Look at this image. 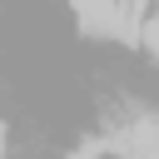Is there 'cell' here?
Instances as JSON below:
<instances>
[{"mask_svg":"<svg viewBox=\"0 0 159 159\" xmlns=\"http://www.w3.org/2000/svg\"><path fill=\"white\" fill-rule=\"evenodd\" d=\"M144 50L159 60V15H149V20H144Z\"/></svg>","mask_w":159,"mask_h":159,"instance_id":"cell-1","label":"cell"}]
</instances>
